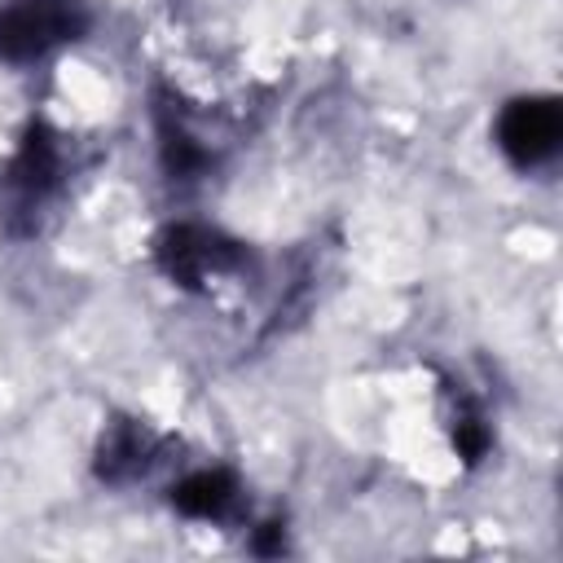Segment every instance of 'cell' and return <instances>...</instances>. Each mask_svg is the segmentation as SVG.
<instances>
[{"mask_svg": "<svg viewBox=\"0 0 563 563\" xmlns=\"http://www.w3.org/2000/svg\"><path fill=\"white\" fill-rule=\"evenodd\" d=\"M62 172H66V158H62L57 136L44 123H31L18 154L0 172V220H4L9 233L22 238V233L40 229L44 207L62 189Z\"/></svg>", "mask_w": 563, "mask_h": 563, "instance_id": "1", "label": "cell"}, {"mask_svg": "<svg viewBox=\"0 0 563 563\" xmlns=\"http://www.w3.org/2000/svg\"><path fill=\"white\" fill-rule=\"evenodd\" d=\"M88 13L79 0H4L0 4V57L35 62L48 48L75 40Z\"/></svg>", "mask_w": 563, "mask_h": 563, "instance_id": "2", "label": "cell"}, {"mask_svg": "<svg viewBox=\"0 0 563 563\" xmlns=\"http://www.w3.org/2000/svg\"><path fill=\"white\" fill-rule=\"evenodd\" d=\"M242 246L211 233V229H198V224H176L158 238V264L163 273L176 282V286H207L216 277H229L238 264H242Z\"/></svg>", "mask_w": 563, "mask_h": 563, "instance_id": "3", "label": "cell"}, {"mask_svg": "<svg viewBox=\"0 0 563 563\" xmlns=\"http://www.w3.org/2000/svg\"><path fill=\"white\" fill-rule=\"evenodd\" d=\"M563 141V110L554 97H519L497 119V145L515 167L545 163Z\"/></svg>", "mask_w": 563, "mask_h": 563, "instance_id": "4", "label": "cell"}, {"mask_svg": "<svg viewBox=\"0 0 563 563\" xmlns=\"http://www.w3.org/2000/svg\"><path fill=\"white\" fill-rule=\"evenodd\" d=\"M154 453H158V435L145 422L114 418L101 431V444H97V475L106 484H128L154 462Z\"/></svg>", "mask_w": 563, "mask_h": 563, "instance_id": "5", "label": "cell"}, {"mask_svg": "<svg viewBox=\"0 0 563 563\" xmlns=\"http://www.w3.org/2000/svg\"><path fill=\"white\" fill-rule=\"evenodd\" d=\"M238 501H242V493H238V479L229 471H194L189 479H180L172 488V506L180 515H189V519L220 523V519H229L238 510Z\"/></svg>", "mask_w": 563, "mask_h": 563, "instance_id": "6", "label": "cell"}, {"mask_svg": "<svg viewBox=\"0 0 563 563\" xmlns=\"http://www.w3.org/2000/svg\"><path fill=\"white\" fill-rule=\"evenodd\" d=\"M453 444H457V453L466 462H479L484 449H488V427H484V418L471 405H462V413L453 418Z\"/></svg>", "mask_w": 563, "mask_h": 563, "instance_id": "7", "label": "cell"}, {"mask_svg": "<svg viewBox=\"0 0 563 563\" xmlns=\"http://www.w3.org/2000/svg\"><path fill=\"white\" fill-rule=\"evenodd\" d=\"M255 550L260 554H277L282 550V523H264V532L255 537Z\"/></svg>", "mask_w": 563, "mask_h": 563, "instance_id": "8", "label": "cell"}]
</instances>
